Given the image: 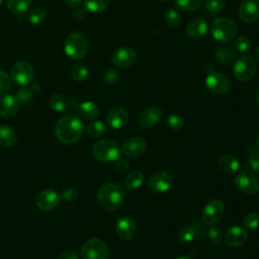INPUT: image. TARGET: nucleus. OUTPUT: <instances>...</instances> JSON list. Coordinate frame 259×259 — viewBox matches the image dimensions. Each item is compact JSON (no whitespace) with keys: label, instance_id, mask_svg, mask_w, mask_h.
I'll use <instances>...</instances> for the list:
<instances>
[{"label":"nucleus","instance_id":"f257e3e1","mask_svg":"<svg viewBox=\"0 0 259 259\" xmlns=\"http://www.w3.org/2000/svg\"><path fill=\"white\" fill-rule=\"evenodd\" d=\"M84 125L80 117L76 114L69 113L61 117L55 126V136L57 140L66 145L78 142L83 136Z\"/></svg>","mask_w":259,"mask_h":259},{"label":"nucleus","instance_id":"f03ea898","mask_svg":"<svg viewBox=\"0 0 259 259\" xmlns=\"http://www.w3.org/2000/svg\"><path fill=\"white\" fill-rule=\"evenodd\" d=\"M124 196L125 192L121 185L114 182H108L99 188L97 192V202L102 209L106 211H114L120 206Z\"/></svg>","mask_w":259,"mask_h":259},{"label":"nucleus","instance_id":"7ed1b4c3","mask_svg":"<svg viewBox=\"0 0 259 259\" xmlns=\"http://www.w3.org/2000/svg\"><path fill=\"white\" fill-rule=\"evenodd\" d=\"M89 49V42L85 34L80 31L71 32L65 39L64 52L72 60H81Z\"/></svg>","mask_w":259,"mask_h":259},{"label":"nucleus","instance_id":"20e7f679","mask_svg":"<svg viewBox=\"0 0 259 259\" xmlns=\"http://www.w3.org/2000/svg\"><path fill=\"white\" fill-rule=\"evenodd\" d=\"M210 31L215 40L221 42H229L236 37L238 33V26L232 19L220 17L212 21Z\"/></svg>","mask_w":259,"mask_h":259},{"label":"nucleus","instance_id":"39448f33","mask_svg":"<svg viewBox=\"0 0 259 259\" xmlns=\"http://www.w3.org/2000/svg\"><path fill=\"white\" fill-rule=\"evenodd\" d=\"M94 157L104 163L115 162L120 155L119 145L111 139H104L96 142L92 149Z\"/></svg>","mask_w":259,"mask_h":259},{"label":"nucleus","instance_id":"423d86ee","mask_svg":"<svg viewBox=\"0 0 259 259\" xmlns=\"http://www.w3.org/2000/svg\"><path fill=\"white\" fill-rule=\"evenodd\" d=\"M256 69L255 59L250 55H243L236 60L233 67V74L238 81L247 82L254 77Z\"/></svg>","mask_w":259,"mask_h":259},{"label":"nucleus","instance_id":"0eeeda50","mask_svg":"<svg viewBox=\"0 0 259 259\" xmlns=\"http://www.w3.org/2000/svg\"><path fill=\"white\" fill-rule=\"evenodd\" d=\"M80 256L82 259H108L109 250L101 239L92 238L83 244Z\"/></svg>","mask_w":259,"mask_h":259},{"label":"nucleus","instance_id":"6e6552de","mask_svg":"<svg viewBox=\"0 0 259 259\" xmlns=\"http://www.w3.org/2000/svg\"><path fill=\"white\" fill-rule=\"evenodd\" d=\"M34 76V70L30 63L18 61L14 63L10 70V78L20 86H26L31 83Z\"/></svg>","mask_w":259,"mask_h":259},{"label":"nucleus","instance_id":"1a4fd4ad","mask_svg":"<svg viewBox=\"0 0 259 259\" xmlns=\"http://www.w3.org/2000/svg\"><path fill=\"white\" fill-rule=\"evenodd\" d=\"M206 89L214 94H227L232 89V83L230 79L219 73V72H211L205 77L204 81Z\"/></svg>","mask_w":259,"mask_h":259},{"label":"nucleus","instance_id":"9d476101","mask_svg":"<svg viewBox=\"0 0 259 259\" xmlns=\"http://www.w3.org/2000/svg\"><path fill=\"white\" fill-rule=\"evenodd\" d=\"M225 213V204L221 199L213 198L205 203L202 209V222L206 225H214Z\"/></svg>","mask_w":259,"mask_h":259},{"label":"nucleus","instance_id":"9b49d317","mask_svg":"<svg viewBox=\"0 0 259 259\" xmlns=\"http://www.w3.org/2000/svg\"><path fill=\"white\" fill-rule=\"evenodd\" d=\"M60 199L61 196L57 190L53 188H46L36 195L35 204L41 211H51L58 206Z\"/></svg>","mask_w":259,"mask_h":259},{"label":"nucleus","instance_id":"f8f14e48","mask_svg":"<svg viewBox=\"0 0 259 259\" xmlns=\"http://www.w3.org/2000/svg\"><path fill=\"white\" fill-rule=\"evenodd\" d=\"M173 184V179L168 172L158 171L150 175L148 179V187L156 193H164L170 190Z\"/></svg>","mask_w":259,"mask_h":259},{"label":"nucleus","instance_id":"ddd939ff","mask_svg":"<svg viewBox=\"0 0 259 259\" xmlns=\"http://www.w3.org/2000/svg\"><path fill=\"white\" fill-rule=\"evenodd\" d=\"M234 182L236 187L243 193L255 194L259 191V181L250 172L243 171L237 174Z\"/></svg>","mask_w":259,"mask_h":259},{"label":"nucleus","instance_id":"4468645a","mask_svg":"<svg viewBox=\"0 0 259 259\" xmlns=\"http://www.w3.org/2000/svg\"><path fill=\"white\" fill-rule=\"evenodd\" d=\"M137 54L131 47H120L114 51L111 57L112 64L120 69L131 67L136 62Z\"/></svg>","mask_w":259,"mask_h":259},{"label":"nucleus","instance_id":"2eb2a0df","mask_svg":"<svg viewBox=\"0 0 259 259\" xmlns=\"http://www.w3.org/2000/svg\"><path fill=\"white\" fill-rule=\"evenodd\" d=\"M115 232L117 236L123 241L133 240L137 233V226L135 221L130 215H122L118 218L115 224Z\"/></svg>","mask_w":259,"mask_h":259},{"label":"nucleus","instance_id":"dca6fc26","mask_svg":"<svg viewBox=\"0 0 259 259\" xmlns=\"http://www.w3.org/2000/svg\"><path fill=\"white\" fill-rule=\"evenodd\" d=\"M247 239H248V233L246 229L240 226H233L229 228L224 235L225 243L232 248L243 246L246 243Z\"/></svg>","mask_w":259,"mask_h":259},{"label":"nucleus","instance_id":"f3484780","mask_svg":"<svg viewBox=\"0 0 259 259\" xmlns=\"http://www.w3.org/2000/svg\"><path fill=\"white\" fill-rule=\"evenodd\" d=\"M239 17L245 23H253L259 18V0H244L239 7Z\"/></svg>","mask_w":259,"mask_h":259},{"label":"nucleus","instance_id":"a211bd4d","mask_svg":"<svg viewBox=\"0 0 259 259\" xmlns=\"http://www.w3.org/2000/svg\"><path fill=\"white\" fill-rule=\"evenodd\" d=\"M147 150V143L143 138L134 137L128 139L121 148V152L130 158H137L142 156Z\"/></svg>","mask_w":259,"mask_h":259},{"label":"nucleus","instance_id":"6ab92c4d","mask_svg":"<svg viewBox=\"0 0 259 259\" xmlns=\"http://www.w3.org/2000/svg\"><path fill=\"white\" fill-rule=\"evenodd\" d=\"M19 107L20 103L15 95L4 94L0 97V116L11 118L18 112Z\"/></svg>","mask_w":259,"mask_h":259},{"label":"nucleus","instance_id":"aec40b11","mask_svg":"<svg viewBox=\"0 0 259 259\" xmlns=\"http://www.w3.org/2000/svg\"><path fill=\"white\" fill-rule=\"evenodd\" d=\"M163 116L162 110L157 106H150L145 108L139 116V123L146 128L154 127L161 120Z\"/></svg>","mask_w":259,"mask_h":259},{"label":"nucleus","instance_id":"412c9836","mask_svg":"<svg viewBox=\"0 0 259 259\" xmlns=\"http://www.w3.org/2000/svg\"><path fill=\"white\" fill-rule=\"evenodd\" d=\"M127 118H128L127 111L123 107L117 106V107L112 108L108 112L106 121H107V124L109 125V127H111L113 130H120L126 124Z\"/></svg>","mask_w":259,"mask_h":259},{"label":"nucleus","instance_id":"4be33fe9","mask_svg":"<svg viewBox=\"0 0 259 259\" xmlns=\"http://www.w3.org/2000/svg\"><path fill=\"white\" fill-rule=\"evenodd\" d=\"M78 114L79 117H83L85 119H93L99 114V107L96 103L92 101H83V102H71Z\"/></svg>","mask_w":259,"mask_h":259},{"label":"nucleus","instance_id":"5701e85b","mask_svg":"<svg viewBox=\"0 0 259 259\" xmlns=\"http://www.w3.org/2000/svg\"><path fill=\"white\" fill-rule=\"evenodd\" d=\"M207 32V23L202 18H195L188 22L186 26V33L193 39H198Z\"/></svg>","mask_w":259,"mask_h":259},{"label":"nucleus","instance_id":"b1692460","mask_svg":"<svg viewBox=\"0 0 259 259\" xmlns=\"http://www.w3.org/2000/svg\"><path fill=\"white\" fill-rule=\"evenodd\" d=\"M218 164H219L220 168L228 174H234L240 168L239 160L236 157L229 155V154L221 155L218 158Z\"/></svg>","mask_w":259,"mask_h":259},{"label":"nucleus","instance_id":"393cba45","mask_svg":"<svg viewBox=\"0 0 259 259\" xmlns=\"http://www.w3.org/2000/svg\"><path fill=\"white\" fill-rule=\"evenodd\" d=\"M17 141V134L13 127L7 124L0 125V146L3 148L12 147Z\"/></svg>","mask_w":259,"mask_h":259},{"label":"nucleus","instance_id":"a878e982","mask_svg":"<svg viewBox=\"0 0 259 259\" xmlns=\"http://www.w3.org/2000/svg\"><path fill=\"white\" fill-rule=\"evenodd\" d=\"M236 58V51L230 46H223L214 51V59L223 65H230Z\"/></svg>","mask_w":259,"mask_h":259},{"label":"nucleus","instance_id":"bb28decb","mask_svg":"<svg viewBox=\"0 0 259 259\" xmlns=\"http://www.w3.org/2000/svg\"><path fill=\"white\" fill-rule=\"evenodd\" d=\"M32 0H7V8L17 16L23 15L29 8Z\"/></svg>","mask_w":259,"mask_h":259},{"label":"nucleus","instance_id":"cd10ccee","mask_svg":"<svg viewBox=\"0 0 259 259\" xmlns=\"http://www.w3.org/2000/svg\"><path fill=\"white\" fill-rule=\"evenodd\" d=\"M50 105L57 112H65L70 107V99L61 93H55L50 98Z\"/></svg>","mask_w":259,"mask_h":259},{"label":"nucleus","instance_id":"c85d7f7f","mask_svg":"<svg viewBox=\"0 0 259 259\" xmlns=\"http://www.w3.org/2000/svg\"><path fill=\"white\" fill-rule=\"evenodd\" d=\"M144 182V174L141 171L135 170L126 174L124 177V185L130 190L138 189Z\"/></svg>","mask_w":259,"mask_h":259},{"label":"nucleus","instance_id":"c756f323","mask_svg":"<svg viewBox=\"0 0 259 259\" xmlns=\"http://www.w3.org/2000/svg\"><path fill=\"white\" fill-rule=\"evenodd\" d=\"M246 154L248 165L259 176V149L254 145H249L246 149Z\"/></svg>","mask_w":259,"mask_h":259},{"label":"nucleus","instance_id":"7c9ffc66","mask_svg":"<svg viewBox=\"0 0 259 259\" xmlns=\"http://www.w3.org/2000/svg\"><path fill=\"white\" fill-rule=\"evenodd\" d=\"M89 75L88 67L84 63H76L71 69V76L77 82L84 81Z\"/></svg>","mask_w":259,"mask_h":259},{"label":"nucleus","instance_id":"2f4dec72","mask_svg":"<svg viewBox=\"0 0 259 259\" xmlns=\"http://www.w3.org/2000/svg\"><path fill=\"white\" fill-rule=\"evenodd\" d=\"M106 131V125L101 120H93L88 123L86 127V132L91 138H99Z\"/></svg>","mask_w":259,"mask_h":259},{"label":"nucleus","instance_id":"473e14b6","mask_svg":"<svg viewBox=\"0 0 259 259\" xmlns=\"http://www.w3.org/2000/svg\"><path fill=\"white\" fill-rule=\"evenodd\" d=\"M85 8L93 13H98L107 8L110 0H83Z\"/></svg>","mask_w":259,"mask_h":259},{"label":"nucleus","instance_id":"72a5a7b5","mask_svg":"<svg viewBox=\"0 0 259 259\" xmlns=\"http://www.w3.org/2000/svg\"><path fill=\"white\" fill-rule=\"evenodd\" d=\"M174 3L175 6L180 10L192 12L196 11L200 7L201 0H174Z\"/></svg>","mask_w":259,"mask_h":259},{"label":"nucleus","instance_id":"f704fd0d","mask_svg":"<svg viewBox=\"0 0 259 259\" xmlns=\"http://www.w3.org/2000/svg\"><path fill=\"white\" fill-rule=\"evenodd\" d=\"M164 21H165L167 26L175 28V27L179 26V24L181 22V16H180V14L177 10H175L173 8H170L165 13Z\"/></svg>","mask_w":259,"mask_h":259},{"label":"nucleus","instance_id":"c9c22d12","mask_svg":"<svg viewBox=\"0 0 259 259\" xmlns=\"http://www.w3.org/2000/svg\"><path fill=\"white\" fill-rule=\"evenodd\" d=\"M197 235V231L192 226H186L180 229L178 232V239L182 243H190L192 242Z\"/></svg>","mask_w":259,"mask_h":259},{"label":"nucleus","instance_id":"e433bc0d","mask_svg":"<svg viewBox=\"0 0 259 259\" xmlns=\"http://www.w3.org/2000/svg\"><path fill=\"white\" fill-rule=\"evenodd\" d=\"M166 125L172 131H180L184 125L183 118L176 113H169L165 118Z\"/></svg>","mask_w":259,"mask_h":259},{"label":"nucleus","instance_id":"4c0bfd02","mask_svg":"<svg viewBox=\"0 0 259 259\" xmlns=\"http://www.w3.org/2000/svg\"><path fill=\"white\" fill-rule=\"evenodd\" d=\"M47 17V13L42 8H33L27 14V20L34 25L40 24L45 21Z\"/></svg>","mask_w":259,"mask_h":259},{"label":"nucleus","instance_id":"58836bf2","mask_svg":"<svg viewBox=\"0 0 259 259\" xmlns=\"http://www.w3.org/2000/svg\"><path fill=\"white\" fill-rule=\"evenodd\" d=\"M206 236H207L208 240L214 244L221 243L222 240L224 239L223 232H222L221 228L215 225H210V227L206 231Z\"/></svg>","mask_w":259,"mask_h":259},{"label":"nucleus","instance_id":"ea45409f","mask_svg":"<svg viewBox=\"0 0 259 259\" xmlns=\"http://www.w3.org/2000/svg\"><path fill=\"white\" fill-rule=\"evenodd\" d=\"M245 228L249 230H255L259 227V214L257 212H249L243 220Z\"/></svg>","mask_w":259,"mask_h":259},{"label":"nucleus","instance_id":"a19ab883","mask_svg":"<svg viewBox=\"0 0 259 259\" xmlns=\"http://www.w3.org/2000/svg\"><path fill=\"white\" fill-rule=\"evenodd\" d=\"M11 78L3 70H0V95L6 94L11 89Z\"/></svg>","mask_w":259,"mask_h":259},{"label":"nucleus","instance_id":"79ce46f5","mask_svg":"<svg viewBox=\"0 0 259 259\" xmlns=\"http://www.w3.org/2000/svg\"><path fill=\"white\" fill-rule=\"evenodd\" d=\"M251 40L247 35H240L236 40V48L241 53H246L251 49Z\"/></svg>","mask_w":259,"mask_h":259},{"label":"nucleus","instance_id":"37998d69","mask_svg":"<svg viewBox=\"0 0 259 259\" xmlns=\"http://www.w3.org/2000/svg\"><path fill=\"white\" fill-rule=\"evenodd\" d=\"M225 7V0H206L205 8L211 13H218Z\"/></svg>","mask_w":259,"mask_h":259},{"label":"nucleus","instance_id":"c03bdc74","mask_svg":"<svg viewBox=\"0 0 259 259\" xmlns=\"http://www.w3.org/2000/svg\"><path fill=\"white\" fill-rule=\"evenodd\" d=\"M103 79L105 83L109 85H113L118 81V73L113 68H107L103 74Z\"/></svg>","mask_w":259,"mask_h":259},{"label":"nucleus","instance_id":"a18cd8bd","mask_svg":"<svg viewBox=\"0 0 259 259\" xmlns=\"http://www.w3.org/2000/svg\"><path fill=\"white\" fill-rule=\"evenodd\" d=\"M61 198L66 201V202H73L77 199L78 197V192L75 188H72V187H68V188H65L62 193H61Z\"/></svg>","mask_w":259,"mask_h":259},{"label":"nucleus","instance_id":"49530a36","mask_svg":"<svg viewBox=\"0 0 259 259\" xmlns=\"http://www.w3.org/2000/svg\"><path fill=\"white\" fill-rule=\"evenodd\" d=\"M19 101V103H28L31 99L32 92L28 88H21L17 91L15 95Z\"/></svg>","mask_w":259,"mask_h":259},{"label":"nucleus","instance_id":"de8ad7c7","mask_svg":"<svg viewBox=\"0 0 259 259\" xmlns=\"http://www.w3.org/2000/svg\"><path fill=\"white\" fill-rule=\"evenodd\" d=\"M115 168L120 172H124L130 168V162L124 158H118L115 161Z\"/></svg>","mask_w":259,"mask_h":259},{"label":"nucleus","instance_id":"09e8293b","mask_svg":"<svg viewBox=\"0 0 259 259\" xmlns=\"http://www.w3.org/2000/svg\"><path fill=\"white\" fill-rule=\"evenodd\" d=\"M58 259H79V255L75 251H66L60 254Z\"/></svg>","mask_w":259,"mask_h":259},{"label":"nucleus","instance_id":"8fccbe9b","mask_svg":"<svg viewBox=\"0 0 259 259\" xmlns=\"http://www.w3.org/2000/svg\"><path fill=\"white\" fill-rule=\"evenodd\" d=\"M64 1L71 8H77L82 3V0H64Z\"/></svg>","mask_w":259,"mask_h":259},{"label":"nucleus","instance_id":"3c124183","mask_svg":"<svg viewBox=\"0 0 259 259\" xmlns=\"http://www.w3.org/2000/svg\"><path fill=\"white\" fill-rule=\"evenodd\" d=\"M85 14H86L85 9H84V8H81V9H80L79 7H77L76 11L74 12V16H75V18H77V19L83 18V17L85 16Z\"/></svg>","mask_w":259,"mask_h":259},{"label":"nucleus","instance_id":"603ef678","mask_svg":"<svg viewBox=\"0 0 259 259\" xmlns=\"http://www.w3.org/2000/svg\"><path fill=\"white\" fill-rule=\"evenodd\" d=\"M256 61H257V63L259 65V47L256 50Z\"/></svg>","mask_w":259,"mask_h":259},{"label":"nucleus","instance_id":"864d4df0","mask_svg":"<svg viewBox=\"0 0 259 259\" xmlns=\"http://www.w3.org/2000/svg\"><path fill=\"white\" fill-rule=\"evenodd\" d=\"M256 100H257V102H258V104H259V88H258L257 91H256Z\"/></svg>","mask_w":259,"mask_h":259},{"label":"nucleus","instance_id":"5fc2aeb1","mask_svg":"<svg viewBox=\"0 0 259 259\" xmlns=\"http://www.w3.org/2000/svg\"><path fill=\"white\" fill-rule=\"evenodd\" d=\"M177 259H192V258L189 257V256H182V257H179V258H177Z\"/></svg>","mask_w":259,"mask_h":259},{"label":"nucleus","instance_id":"6e6d98bb","mask_svg":"<svg viewBox=\"0 0 259 259\" xmlns=\"http://www.w3.org/2000/svg\"><path fill=\"white\" fill-rule=\"evenodd\" d=\"M257 148L259 149V136H258V139H257Z\"/></svg>","mask_w":259,"mask_h":259},{"label":"nucleus","instance_id":"4d7b16f0","mask_svg":"<svg viewBox=\"0 0 259 259\" xmlns=\"http://www.w3.org/2000/svg\"><path fill=\"white\" fill-rule=\"evenodd\" d=\"M2 1H3V0H0V5H1V3H2Z\"/></svg>","mask_w":259,"mask_h":259},{"label":"nucleus","instance_id":"13d9d810","mask_svg":"<svg viewBox=\"0 0 259 259\" xmlns=\"http://www.w3.org/2000/svg\"><path fill=\"white\" fill-rule=\"evenodd\" d=\"M162 1H169V0H162Z\"/></svg>","mask_w":259,"mask_h":259}]
</instances>
